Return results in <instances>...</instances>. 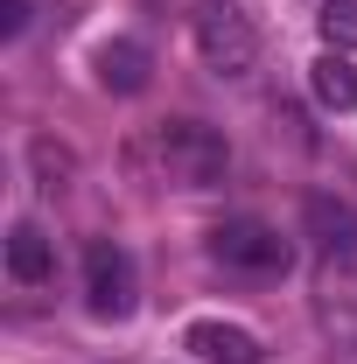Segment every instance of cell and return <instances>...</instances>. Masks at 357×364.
I'll return each instance as SVG.
<instances>
[{
    "label": "cell",
    "mask_w": 357,
    "mask_h": 364,
    "mask_svg": "<svg viewBox=\"0 0 357 364\" xmlns=\"http://www.w3.org/2000/svg\"><path fill=\"white\" fill-rule=\"evenodd\" d=\"M140 161H154V176L176 182V189H211V182H224V168H231V147H224V134L203 127V119H161L154 134L140 140Z\"/></svg>",
    "instance_id": "obj_1"
},
{
    "label": "cell",
    "mask_w": 357,
    "mask_h": 364,
    "mask_svg": "<svg viewBox=\"0 0 357 364\" xmlns=\"http://www.w3.org/2000/svg\"><path fill=\"white\" fill-rule=\"evenodd\" d=\"M189 28H196V49H203V63H211L218 77H245V70L260 63V28L245 21L238 0H196Z\"/></svg>",
    "instance_id": "obj_2"
},
{
    "label": "cell",
    "mask_w": 357,
    "mask_h": 364,
    "mask_svg": "<svg viewBox=\"0 0 357 364\" xmlns=\"http://www.w3.org/2000/svg\"><path fill=\"white\" fill-rule=\"evenodd\" d=\"M85 309L98 322L134 316V259H127L112 238H98V245L85 252Z\"/></svg>",
    "instance_id": "obj_3"
},
{
    "label": "cell",
    "mask_w": 357,
    "mask_h": 364,
    "mask_svg": "<svg viewBox=\"0 0 357 364\" xmlns=\"http://www.w3.org/2000/svg\"><path fill=\"white\" fill-rule=\"evenodd\" d=\"M211 259L245 267V273H280L287 267V238L273 225H260V218H224V225L211 231Z\"/></svg>",
    "instance_id": "obj_4"
},
{
    "label": "cell",
    "mask_w": 357,
    "mask_h": 364,
    "mask_svg": "<svg viewBox=\"0 0 357 364\" xmlns=\"http://www.w3.org/2000/svg\"><path fill=\"white\" fill-rule=\"evenodd\" d=\"M302 225H309L315 252H322L329 267H351V259H357V203H351V196H309Z\"/></svg>",
    "instance_id": "obj_5"
},
{
    "label": "cell",
    "mask_w": 357,
    "mask_h": 364,
    "mask_svg": "<svg viewBox=\"0 0 357 364\" xmlns=\"http://www.w3.org/2000/svg\"><path fill=\"white\" fill-rule=\"evenodd\" d=\"M189 358L203 364H260L267 350H260V336L252 329H238V322H189Z\"/></svg>",
    "instance_id": "obj_6"
},
{
    "label": "cell",
    "mask_w": 357,
    "mask_h": 364,
    "mask_svg": "<svg viewBox=\"0 0 357 364\" xmlns=\"http://www.w3.org/2000/svg\"><path fill=\"white\" fill-rule=\"evenodd\" d=\"M91 63H98V85H105V91H119V98H134V91H147V85H154V56H147L140 43H127V36H119V43H105L98 56H91Z\"/></svg>",
    "instance_id": "obj_7"
},
{
    "label": "cell",
    "mask_w": 357,
    "mask_h": 364,
    "mask_svg": "<svg viewBox=\"0 0 357 364\" xmlns=\"http://www.w3.org/2000/svg\"><path fill=\"white\" fill-rule=\"evenodd\" d=\"M49 267H56V252H49V238H43V225H21L7 231V273L21 280V287H43L49 280Z\"/></svg>",
    "instance_id": "obj_8"
},
{
    "label": "cell",
    "mask_w": 357,
    "mask_h": 364,
    "mask_svg": "<svg viewBox=\"0 0 357 364\" xmlns=\"http://www.w3.org/2000/svg\"><path fill=\"white\" fill-rule=\"evenodd\" d=\"M309 85H315V98H322L329 112H357V63L343 56V49H329V56L315 63Z\"/></svg>",
    "instance_id": "obj_9"
},
{
    "label": "cell",
    "mask_w": 357,
    "mask_h": 364,
    "mask_svg": "<svg viewBox=\"0 0 357 364\" xmlns=\"http://www.w3.org/2000/svg\"><path fill=\"white\" fill-rule=\"evenodd\" d=\"M315 28H322V43H329V49L351 56V49H357V0H329V7L315 14Z\"/></svg>",
    "instance_id": "obj_10"
},
{
    "label": "cell",
    "mask_w": 357,
    "mask_h": 364,
    "mask_svg": "<svg viewBox=\"0 0 357 364\" xmlns=\"http://www.w3.org/2000/svg\"><path fill=\"white\" fill-rule=\"evenodd\" d=\"M21 28H28V0H7L0 7V36H21Z\"/></svg>",
    "instance_id": "obj_11"
}]
</instances>
